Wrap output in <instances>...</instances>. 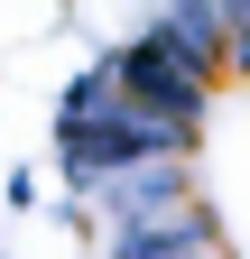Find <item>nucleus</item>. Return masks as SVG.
Returning a JSON list of instances; mask_svg holds the SVG:
<instances>
[{
  "label": "nucleus",
  "instance_id": "1",
  "mask_svg": "<svg viewBox=\"0 0 250 259\" xmlns=\"http://www.w3.org/2000/svg\"><path fill=\"white\" fill-rule=\"evenodd\" d=\"M223 65H250V10H223Z\"/></svg>",
  "mask_w": 250,
  "mask_h": 259
}]
</instances>
